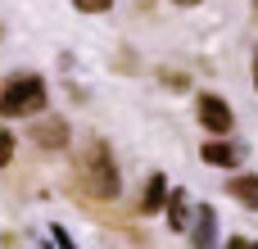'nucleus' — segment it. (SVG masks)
<instances>
[{
	"instance_id": "nucleus-1",
	"label": "nucleus",
	"mask_w": 258,
	"mask_h": 249,
	"mask_svg": "<svg viewBox=\"0 0 258 249\" xmlns=\"http://www.w3.org/2000/svg\"><path fill=\"white\" fill-rule=\"evenodd\" d=\"M77 177H82L86 195H95V200H118V195H122V177H118L113 150H109V141H100V136H91V141L82 145Z\"/></svg>"
},
{
	"instance_id": "nucleus-2",
	"label": "nucleus",
	"mask_w": 258,
	"mask_h": 249,
	"mask_svg": "<svg viewBox=\"0 0 258 249\" xmlns=\"http://www.w3.org/2000/svg\"><path fill=\"white\" fill-rule=\"evenodd\" d=\"M50 104V86L41 73H14L0 86V118L5 122H23V118H41Z\"/></svg>"
},
{
	"instance_id": "nucleus-3",
	"label": "nucleus",
	"mask_w": 258,
	"mask_h": 249,
	"mask_svg": "<svg viewBox=\"0 0 258 249\" xmlns=\"http://www.w3.org/2000/svg\"><path fill=\"white\" fill-rule=\"evenodd\" d=\"M195 118H200V127L213 132V136H227V132L236 127V113H231V104H227L222 95H200V100H195Z\"/></svg>"
},
{
	"instance_id": "nucleus-4",
	"label": "nucleus",
	"mask_w": 258,
	"mask_h": 249,
	"mask_svg": "<svg viewBox=\"0 0 258 249\" xmlns=\"http://www.w3.org/2000/svg\"><path fill=\"white\" fill-rule=\"evenodd\" d=\"M68 122L63 118H41V122H32V141L41 145V150H50V154H59L63 145H68Z\"/></svg>"
},
{
	"instance_id": "nucleus-5",
	"label": "nucleus",
	"mask_w": 258,
	"mask_h": 249,
	"mask_svg": "<svg viewBox=\"0 0 258 249\" xmlns=\"http://www.w3.org/2000/svg\"><path fill=\"white\" fill-rule=\"evenodd\" d=\"M145 218H154V213H163L168 209V177L163 172H150V181H145V191H141V204H136Z\"/></svg>"
},
{
	"instance_id": "nucleus-6",
	"label": "nucleus",
	"mask_w": 258,
	"mask_h": 249,
	"mask_svg": "<svg viewBox=\"0 0 258 249\" xmlns=\"http://www.w3.org/2000/svg\"><path fill=\"white\" fill-rule=\"evenodd\" d=\"M186 236H190V245H200V249L218 240V213H213V204H200L195 209V222H190Z\"/></svg>"
},
{
	"instance_id": "nucleus-7",
	"label": "nucleus",
	"mask_w": 258,
	"mask_h": 249,
	"mask_svg": "<svg viewBox=\"0 0 258 249\" xmlns=\"http://www.w3.org/2000/svg\"><path fill=\"white\" fill-rule=\"evenodd\" d=\"M227 195H231L236 204H245V209H258V177H254V172L231 177V181H227Z\"/></svg>"
},
{
	"instance_id": "nucleus-8",
	"label": "nucleus",
	"mask_w": 258,
	"mask_h": 249,
	"mask_svg": "<svg viewBox=\"0 0 258 249\" xmlns=\"http://www.w3.org/2000/svg\"><path fill=\"white\" fill-rule=\"evenodd\" d=\"M200 159L213 163V168H236V163H240V150H236L231 141H209V145L200 150Z\"/></svg>"
},
{
	"instance_id": "nucleus-9",
	"label": "nucleus",
	"mask_w": 258,
	"mask_h": 249,
	"mask_svg": "<svg viewBox=\"0 0 258 249\" xmlns=\"http://www.w3.org/2000/svg\"><path fill=\"white\" fill-rule=\"evenodd\" d=\"M168 227L172 231H190V200H186V191H168Z\"/></svg>"
},
{
	"instance_id": "nucleus-10",
	"label": "nucleus",
	"mask_w": 258,
	"mask_h": 249,
	"mask_svg": "<svg viewBox=\"0 0 258 249\" xmlns=\"http://www.w3.org/2000/svg\"><path fill=\"white\" fill-rule=\"evenodd\" d=\"M159 82H163L168 91H186V86H190V77H186V73H168V68L159 73Z\"/></svg>"
},
{
	"instance_id": "nucleus-11",
	"label": "nucleus",
	"mask_w": 258,
	"mask_h": 249,
	"mask_svg": "<svg viewBox=\"0 0 258 249\" xmlns=\"http://www.w3.org/2000/svg\"><path fill=\"white\" fill-rule=\"evenodd\" d=\"M9 159H14V132L0 127V168H9Z\"/></svg>"
},
{
	"instance_id": "nucleus-12",
	"label": "nucleus",
	"mask_w": 258,
	"mask_h": 249,
	"mask_svg": "<svg viewBox=\"0 0 258 249\" xmlns=\"http://www.w3.org/2000/svg\"><path fill=\"white\" fill-rule=\"evenodd\" d=\"M77 5V14H109L113 9V0H73Z\"/></svg>"
},
{
	"instance_id": "nucleus-13",
	"label": "nucleus",
	"mask_w": 258,
	"mask_h": 249,
	"mask_svg": "<svg viewBox=\"0 0 258 249\" xmlns=\"http://www.w3.org/2000/svg\"><path fill=\"white\" fill-rule=\"evenodd\" d=\"M254 91H258V50H254Z\"/></svg>"
},
{
	"instance_id": "nucleus-14",
	"label": "nucleus",
	"mask_w": 258,
	"mask_h": 249,
	"mask_svg": "<svg viewBox=\"0 0 258 249\" xmlns=\"http://www.w3.org/2000/svg\"><path fill=\"white\" fill-rule=\"evenodd\" d=\"M172 5H200V0H172Z\"/></svg>"
},
{
	"instance_id": "nucleus-15",
	"label": "nucleus",
	"mask_w": 258,
	"mask_h": 249,
	"mask_svg": "<svg viewBox=\"0 0 258 249\" xmlns=\"http://www.w3.org/2000/svg\"><path fill=\"white\" fill-rule=\"evenodd\" d=\"M254 5H258V0H254Z\"/></svg>"
}]
</instances>
